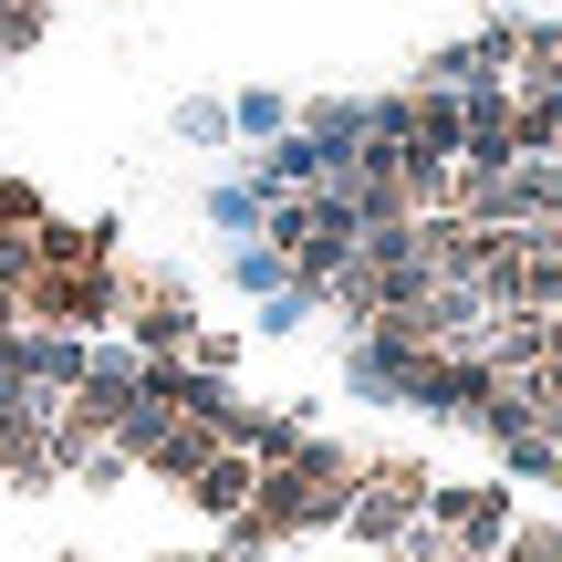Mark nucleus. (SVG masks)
I'll return each mask as SVG.
<instances>
[{"label": "nucleus", "mask_w": 562, "mask_h": 562, "mask_svg": "<svg viewBox=\"0 0 562 562\" xmlns=\"http://www.w3.org/2000/svg\"><path fill=\"white\" fill-rule=\"evenodd\" d=\"M136 344H146V364H167V355H188V302L178 292H136Z\"/></svg>", "instance_id": "0eeeda50"}, {"label": "nucleus", "mask_w": 562, "mask_h": 562, "mask_svg": "<svg viewBox=\"0 0 562 562\" xmlns=\"http://www.w3.org/2000/svg\"><path fill=\"white\" fill-rule=\"evenodd\" d=\"M250 490H261V459H240V448H220V459H209L199 480H188V501H199L209 521H240V510H250Z\"/></svg>", "instance_id": "423d86ee"}, {"label": "nucleus", "mask_w": 562, "mask_h": 562, "mask_svg": "<svg viewBox=\"0 0 562 562\" xmlns=\"http://www.w3.org/2000/svg\"><path fill=\"white\" fill-rule=\"evenodd\" d=\"M125 469H136V459H125V448H83V459H74V480H83V490H115Z\"/></svg>", "instance_id": "6e6552de"}, {"label": "nucleus", "mask_w": 562, "mask_h": 562, "mask_svg": "<svg viewBox=\"0 0 562 562\" xmlns=\"http://www.w3.org/2000/svg\"><path fill=\"white\" fill-rule=\"evenodd\" d=\"M427 562H480V552H459V542H438V552H427Z\"/></svg>", "instance_id": "1a4fd4ad"}, {"label": "nucleus", "mask_w": 562, "mask_h": 562, "mask_svg": "<svg viewBox=\"0 0 562 562\" xmlns=\"http://www.w3.org/2000/svg\"><path fill=\"white\" fill-rule=\"evenodd\" d=\"M552 480H562V448H552Z\"/></svg>", "instance_id": "9d476101"}, {"label": "nucleus", "mask_w": 562, "mask_h": 562, "mask_svg": "<svg viewBox=\"0 0 562 562\" xmlns=\"http://www.w3.org/2000/svg\"><path fill=\"white\" fill-rule=\"evenodd\" d=\"M427 521H438V542H459L480 562H490V542H510V501L501 490H427Z\"/></svg>", "instance_id": "39448f33"}, {"label": "nucleus", "mask_w": 562, "mask_h": 562, "mask_svg": "<svg viewBox=\"0 0 562 562\" xmlns=\"http://www.w3.org/2000/svg\"><path fill=\"white\" fill-rule=\"evenodd\" d=\"M125 459H146V469H157V480H199V469L209 459H220V427H209V417H157V406H136V417H125Z\"/></svg>", "instance_id": "7ed1b4c3"}, {"label": "nucleus", "mask_w": 562, "mask_h": 562, "mask_svg": "<svg viewBox=\"0 0 562 562\" xmlns=\"http://www.w3.org/2000/svg\"><path fill=\"white\" fill-rule=\"evenodd\" d=\"M427 490H438V480H427L417 459H375V469H364V490L344 501V531H355V542H375V552H396L406 531L427 521Z\"/></svg>", "instance_id": "f03ea898"}, {"label": "nucleus", "mask_w": 562, "mask_h": 562, "mask_svg": "<svg viewBox=\"0 0 562 562\" xmlns=\"http://www.w3.org/2000/svg\"><path fill=\"white\" fill-rule=\"evenodd\" d=\"M355 480H364V459H344V448H302V459L261 469V490H250V510L229 521V552L220 562H240V552H261V542H292V531H313V521H344Z\"/></svg>", "instance_id": "f257e3e1"}, {"label": "nucleus", "mask_w": 562, "mask_h": 562, "mask_svg": "<svg viewBox=\"0 0 562 562\" xmlns=\"http://www.w3.org/2000/svg\"><path fill=\"white\" fill-rule=\"evenodd\" d=\"M53 406H42V396H11V406H0V480H11V490H42V480H53Z\"/></svg>", "instance_id": "20e7f679"}]
</instances>
